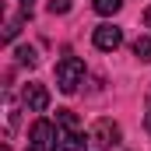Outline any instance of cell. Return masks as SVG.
Returning <instances> with one entry per match:
<instances>
[{
	"mask_svg": "<svg viewBox=\"0 0 151 151\" xmlns=\"http://www.w3.org/2000/svg\"><path fill=\"white\" fill-rule=\"evenodd\" d=\"M81 81H84V63H81L77 56H63V60L56 63V88H60L63 95H74Z\"/></svg>",
	"mask_w": 151,
	"mask_h": 151,
	"instance_id": "cell-1",
	"label": "cell"
},
{
	"mask_svg": "<svg viewBox=\"0 0 151 151\" xmlns=\"http://www.w3.org/2000/svg\"><path fill=\"white\" fill-rule=\"evenodd\" d=\"M28 137H32V144H35L39 151H56L60 148V127L49 123V119H35Z\"/></svg>",
	"mask_w": 151,
	"mask_h": 151,
	"instance_id": "cell-2",
	"label": "cell"
},
{
	"mask_svg": "<svg viewBox=\"0 0 151 151\" xmlns=\"http://www.w3.org/2000/svg\"><path fill=\"white\" fill-rule=\"evenodd\" d=\"M91 42H95V49L113 53V49L123 46V32H119L116 25H99V28H95V35H91Z\"/></svg>",
	"mask_w": 151,
	"mask_h": 151,
	"instance_id": "cell-3",
	"label": "cell"
},
{
	"mask_svg": "<svg viewBox=\"0 0 151 151\" xmlns=\"http://www.w3.org/2000/svg\"><path fill=\"white\" fill-rule=\"evenodd\" d=\"M91 141L102 144V148L119 144V123H113V119H95V127H91Z\"/></svg>",
	"mask_w": 151,
	"mask_h": 151,
	"instance_id": "cell-4",
	"label": "cell"
},
{
	"mask_svg": "<svg viewBox=\"0 0 151 151\" xmlns=\"http://www.w3.org/2000/svg\"><path fill=\"white\" fill-rule=\"evenodd\" d=\"M21 102H25L28 113H46V109H49V91H46V84H28L25 95H21Z\"/></svg>",
	"mask_w": 151,
	"mask_h": 151,
	"instance_id": "cell-5",
	"label": "cell"
},
{
	"mask_svg": "<svg viewBox=\"0 0 151 151\" xmlns=\"http://www.w3.org/2000/svg\"><path fill=\"white\" fill-rule=\"evenodd\" d=\"M60 151H88L84 134H81V130H74V134H60Z\"/></svg>",
	"mask_w": 151,
	"mask_h": 151,
	"instance_id": "cell-6",
	"label": "cell"
},
{
	"mask_svg": "<svg viewBox=\"0 0 151 151\" xmlns=\"http://www.w3.org/2000/svg\"><path fill=\"white\" fill-rule=\"evenodd\" d=\"M56 127H60V134H74L77 130V116L70 109H56Z\"/></svg>",
	"mask_w": 151,
	"mask_h": 151,
	"instance_id": "cell-7",
	"label": "cell"
},
{
	"mask_svg": "<svg viewBox=\"0 0 151 151\" xmlns=\"http://www.w3.org/2000/svg\"><path fill=\"white\" fill-rule=\"evenodd\" d=\"M14 56H18V63H21V67H35V63H39V53L32 49V46H18V49H14Z\"/></svg>",
	"mask_w": 151,
	"mask_h": 151,
	"instance_id": "cell-8",
	"label": "cell"
},
{
	"mask_svg": "<svg viewBox=\"0 0 151 151\" xmlns=\"http://www.w3.org/2000/svg\"><path fill=\"white\" fill-rule=\"evenodd\" d=\"M134 56L144 60V63H151V35H141L137 42H134Z\"/></svg>",
	"mask_w": 151,
	"mask_h": 151,
	"instance_id": "cell-9",
	"label": "cell"
},
{
	"mask_svg": "<svg viewBox=\"0 0 151 151\" xmlns=\"http://www.w3.org/2000/svg\"><path fill=\"white\" fill-rule=\"evenodd\" d=\"M91 7H95L102 18H109V14H116V11L123 7V0H91Z\"/></svg>",
	"mask_w": 151,
	"mask_h": 151,
	"instance_id": "cell-10",
	"label": "cell"
},
{
	"mask_svg": "<svg viewBox=\"0 0 151 151\" xmlns=\"http://www.w3.org/2000/svg\"><path fill=\"white\" fill-rule=\"evenodd\" d=\"M46 7H49V14H67V11L74 7V0H49Z\"/></svg>",
	"mask_w": 151,
	"mask_h": 151,
	"instance_id": "cell-11",
	"label": "cell"
},
{
	"mask_svg": "<svg viewBox=\"0 0 151 151\" xmlns=\"http://www.w3.org/2000/svg\"><path fill=\"white\" fill-rule=\"evenodd\" d=\"M144 21H148V25H151V11H144Z\"/></svg>",
	"mask_w": 151,
	"mask_h": 151,
	"instance_id": "cell-12",
	"label": "cell"
},
{
	"mask_svg": "<svg viewBox=\"0 0 151 151\" xmlns=\"http://www.w3.org/2000/svg\"><path fill=\"white\" fill-rule=\"evenodd\" d=\"M25 151H39V148H35V144H28V148H25Z\"/></svg>",
	"mask_w": 151,
	"mask_h": 151,
	"instance_id": "cell-13",
	"label": "cell"
},
{
	"mask_svg": "<svg viewBox=\"0 0 151 151\" xmlns=\"http://www.w3.org/2000/svg\"><path fill=\"white\" fill-rule=\"evenodd\" d=\"M148 130H151V113H148Z\"/></svg>",
	"mask_w": 151,
	"mask_h": 151,
	"instance_id": "cell-14",
	"label": "cell"
},
{
	"mask_svg": "<svg viewBox=\"0 0 151 151\" xmlns=\"http://www.w3.org/2000/svg\"><path fill=\"white\" fill-rule=\"evenodd\" d=\"M25 4H28V0H25Z\"/></svg>",
	"mask_w": 151,
	"mask_h": 151,
	"instance_id": "cell-15",
	"label": "cell"
}]
</instances>
